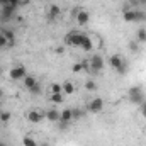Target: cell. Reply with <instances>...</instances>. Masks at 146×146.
Returning a JSON list of instances; mask_svg holds the SVG:
<instances>
[{
    "instance_id": "1",
    "label": "cell",
    "mask_w": 146,
    "mask_h": 146,
    "mask_svg": "<svg viewBox=\"0 0 146 146\" xmlns=\"http://www.w3.org/2000/svg\"><path fill=\"white\" fill-rule=\"evenodd\" d=\"M122 17L126 22H138V21H145L146 14L136 9H127V10H122Z\"/></svg>"
},
{
    "instance_id": "2",
    "label": "cell",
    "mask_w": 146,
    "mask_h": 146,
    "mask_svg": "<svg viewBox=\"0 0 146 146\" xmlns=\"http://www.w3.org/2000/svg\"><path fill=\"white\" fill-rule=\"evenodd\" d=\"M127 97H129V100H131L133 104H138V106H141V104L145 102L143 92H141L139 87H131V88L127 90Z\"/></svg>"
},
{
    "instance_id": "3",
    "label": "cell",
    "mask_w": 146,
    "mask_h": 146,
    "mask_svg": "<svg viewBox=\"0 0 146 146\" xmlns=\"http://www.w3.org/2000/svg\"><path fill=\"white\" fill-rule=\"evenodd\" d=\"M88 63H90V73L92 75H97V73L104 68V58L100 54H94Z\"/></svg>"
},
{
    "instance_id": "4",
    "label": "cell",
    "mask_w": 146,
    "mask_h": 146,
    "mask_svg": "<svg viewBox=\"0 0 146 146\" xmlns=\"http://www.w3.org/2000/svg\"><path fill=\"white\" fill-rule=\"evenodd\" d=\"M109 63H110V66L114 68V70H117L119 73H124L126 70H127V63L119 56V54H114V56H110V60H109Z\"/></svg>"
},
{
    "instance_id": "5",
    "label": "cell",
    "mask_w": 146,
    "mask_h": 146,
    "mask_svg": "<svg viewBox=\"0 0 146 146\" xmlns=\"http://www.w3.org/2000/svg\"><path fill=\"white\" fill-rule=\"evenodd\" d=\"M83 37L85 34H80V33H76V31H72V33H68L66 37H65V42L68 44V46H82V41H83Z\"/></svg>"
},
{
    "instance_id": "6",
    "label": "cell",
    "mask_w": 146,
    "mask_h": 146,
    "mask_svg": "<svg viewBox=\"0 0 146 146\" xmlns=\"http://www.w3.org/2000/svg\"><path fill=\"white\" fill-rule=\"evenodd\" d=\"M24 87H26L29 92H33V94H39V92H41L37 80L34 78V76H31V75H27V76L24 78Z\"/></svg>"
},
{
    "instance_id": "7",
    "label": "cell",
    "mask_w": 146,
    "mask_h": 146,
    "mask_svg": "<svg viewBox=\"0 0 146 146\" xmlns=\"http://www.w3.org/2000/svg\"><path fill=\"white\" fill-rule=\"evenodd\" d=\"M9 76H10L12 80H24V78L27 76V72H26L24 66H14V68H10Z\"/></svg>"
},
{
    "instance_id": "8",
    "label": "cell",
    "mask_w": 146,
    "mask_h": 146,
    "mask_svg": "<svg viewBox=\"0 0 146 146\" xmlns=\"http://www.w3.org/2000/svg\"><path fill=\"white\" fill-rule=\"evenodd\" d=\"M102 109H104V100H102L100 97H97V99H92V100H90V104H88V112L97 114V112H100Z\"/></svg>"
},
{
    "instance_id": "9",
    "label": "cell",
    "mask_w": 146,
    "mask_h": 146,
    "mask_svg": "<svg viewBox=\"0 0 146 146\" xmlns=\"http://www.w3.org/2000/svg\"><path fill=\"white\" fill-rule=\"evenodd\" d=\"M42 119H44V112H39V110H31V112L27 114V121H29V122H33V124L41 122Z\"/></svg>"
},
{
    "instance_id": "10",
    "label": "cell",
    "mask_w": 146,
    "mask_h": 146,
    "mask_svg": "<svg viewBox=\"0 0 146 146\" xmlns=\"http://www.w3.org/2000/svg\"><path fill=\"white\" fill-rule=\"evenodd\" d=\"M75 19H76V22H78L80 26H85V24L90 21V14H88L87 10H78L76 15H75Z\"/></svg>"
},
{
    "instance_id": "11",
    "label": "cell",
    "mask_w": 146,
    "mask_h": 146,
    "mask_svg": "<svg viewBox=\"0 0 146 146\" xmlns=\"http://www.w3.org/2000/svg\"><path fill=\"white\" fill-rule=\"evenodd\" d=\"M44 117L51 122H60V117H61V112L56 109H49L48 112H44Z\"/></svg>"
},
{
    "instance_id": "12",
    "label": "cell",
    "mask_w": 146,
    "mask_h": 146,
    "mask_svg": "<svg viewBox=\"0 0 146 146\" xmlns=\"http://www.w3.org/2000/svg\"><path fill=\"white\" fill-rule=\"evenodd\" d=\"M60 14H61V9H60V5H49V12H48V17H49V21H54V19H58L60 17Z\"/></svg>"
},
{
    "instance_id": "13",
    "label": "cell",
    "mask_w": 146,
    "mask_h": 146,
    "mask_svg": "<svg viewBox=\"0 0 146 146\" xmlns=\"http://www.w3.org/2000/svg\"><path fill=\"white\" fill-rule=\"evenodd\" d=\"M14 10H15V7H12V5H3V7H2V21H9L10 15L14 14Z\"/></svg>"
},
{
    "instance_id": "14",
    "label": "cell",
    "mask_w": 146,
    "mask_h": 146,
    "mask_svg": "<svg viewBox=\"0 0 146 146\" xmlns=\"http://www.w3.org/2000/svg\"><path fill=\"white\" fill-rule=\"evenodd\" d=\"M60 121L61 122H72L73 121V110L72 109H65V110H61V117H60Z\"/></svg>"
},
{
    "instance_id": "15",
    "label": "cell",
    "mask_w": 146,
    "mask_h": 146,
    "mask_svg": "<svg viewBox=\"0 0 146 146\" xmlns=\"http://www.w3.org/2000/svg\"><path fill=\"white\" fill-rule=\"evenodd\" d=\"M83 51H92V48H94V42H92V39L88 36L83 37V41H82V46H80Z\"/></svg>"
},
{
    "instance_id": "16",
    "label": "cell",
    "mask_w": 146,
    "mask_h": 146,
    "mask_svg": "<svg viewBox=\"0 0 146 146\" xmlns=\"http://www.w3.org/2000/svg\"><path fill=\"white\" fill-rule=\"evenodd\" d=\"M73 92H75V85H73L72 82H65L63 83V94L65 95H72Z\"/></svg>"
},
{
    "instance_id": "17",
    "label": "cell",
    "mask_w": 146,
    "mask_h": 146,
    "mask_svg": "<svg viewBox=\"0 0 146 146\" xmlns=\"http://www.w3.org/2000/svg\"><path fill=\"white\" fill-rule=\"evenodd\" d=\"M49 99H51L53 104H61V102L65 100V94H63V92H61V94H51Z\"/></svg>"
},
{
    "instance_id": "18",
    "label": "cell",
    "mask_w": 146,
    "mask_h": 146,
    "mask_svg": "<svg viewBox=\"0 0 146 146\" xmlns=\"http://www.w3.org/2000/svg\"><path fill=\"white\" fill-rule=\"evenodd\" d=\"M49 90H51V94H61V92H63V85H60V83H51V85H49Z\"/></svg>"
},
{
    "instance_id": "19",
    "label": "cell",
    "mask_w": 146,
    "mask_h": 146,
    "mask_svg": "<svg viewBox=\"0 0 146 146\" xmlns=\"http://www.w3.org/2000/svg\"><path fill=\"white\" fill-rule=\"evenodd\" d=\"M85 88H87L88 92H95V90H97V83H95L94 80H87V82H85Z\"/></svg>"
},
{
    "instance_id": "20",
    "label": "cell",
    "mask_w": 146,
    "mask_h": 146,
    "mask_svg": "<svg viewBox=\"0 0 146 146\" xmlns=\"http://www.w3.org/2000/svg\"><path fill=\"white\" fill-rule=\"evenodd\" d=\"M22 143H24V146H37L36 139H34V138H31V136H26V138L22 139Z\"/></svg>"
},
{
    "instance_id": "21",
    "label": "cell",
    "mask_w": 146,
    "mask_h": 146,
    "mask_svg": "<svg viewBox=\"0 0 146 146\" xmlns=\"http://www.w3.org/2000/svg\"><path fill=\"white\" fill-rule=\"evenodd\" d=\"M3 36H5L7 41H9V46L14 44V33H12V31H3Z\"/></svg>"
},
{
    "instance_id": "22",
    "label": "cell",
    "mask_w": 146,
    "mask_h": 146,
    "mask_svg": "<svg viewBox=\"0 0 146 146\" xmlns=\"http://www.w3.org/2000/svg\"><path fill=\"white\" fill-rule=\"evenodd\" d=\"M138 42H146V29L138 31Z\"/></svg>"
},
{
    "instance_id": "23",
    "label": "cell",
    "mask_w": 146,
    "mask_h": 146,
    "mask_svg": "<svg viewBox=\"0 0 146 146\" xmlns=\"http://www.w3.org/2000/svg\"><path fill=\"white\" fill-rule=\"evenodd\" d=\"M0 121L2 122H9L10 121V112H7V110L5 112H0Z\"/></svg>"
},
{
    "instance_id": "24",
    "label": "cell",
    "mask_w": 146,
    "mask_h": 146,
    "mask_svg": "<svg viewBox=\"0 0 146 146\" xmlns=\"http://www.w3.org/2000/svg\"><path fill=\"white\" fill-rule=\"evenodd\" d=\"M87 112H83V110L80 109H73V119H80V117H83Z\"/></svg>"
},
{
    "instance_id": "25",
    "label": "cell",
    "mask_w": 146,
    "mask_h": 146,
    "mask_svg": "<svg viewBox=\"0 0 146 146\" xmlns=\"http://www.w3.org/2000/svg\"><path fill=\"white\" fill-rule=\"evenodd\" d=\"M3 48H9V41L5 39L3 34H0V49H3Z\"/></svg>"
},
{
    "instance_id": "26",
    "label": "cell",
    "mask_w": 146,
    "mask_h": 146,
    "mask_svg": "<svg viewBox=\"0 0 146 146\" xmlns=\"http://www.w3.org/2000/svg\"><path fill=\"white\" fill-rule=\"evenodd\" d=\"M82 70H83V65H82V63H75V65L72 66V72L73 73H80Z\"/></svg>"
},
{
    "instance_id": "27",
    "label": "cell",
    "mask_w": 146,
    "mask_h": 146,
    "mask_svg": "<svg viewBox=\"0 0 146 146\" xmlns=\"http://www.w3.org/2000/svg\"><path fill=\"white\" fill-rule=\"evenodd\" d=\"M19 3H21V0H9V3H7V5H12V7H17Z\"/></svg>"
},
{
    "instance_id": "28",
    "label": "cell",
    "mask_w": 146,
    "mask_h": 146,
    "mask_svg": "<svg viewBox=\"0 0 146 146\" xmlns=\"http://www.w3.org/2000/svg\"><path fill=\"white\" fill-rule=\"evenodd\" d=\"M141 114H143V117L146 119V102H143V104H141Z\"/></svg>"
},
{
    "instance_id": "29",
    "label": "cell",
    "mask_w": 146,
    "mask_h": 146,
    "mask_svg": "<svg viewBox=\"0 0 146 146\" xmlns=\"http://www.w3.org/2000/svg\"><path fill=\"white\" fill-rule=\"evenodd\" d=\"M131 51H138V42H131Z\"/></svg>"
},
{
    "instance_id": "30",
    "label": "cell",
    "mask_w": 146,
    "mask_h": 146,
    "mask_svg": "<svg viewBox=\"0 0 146 146\" xmlns=\"http://www.w3.org/2000/svg\"><path fill=\"white\" fill-rule=\"evenodd\" d=\"M0 3H2V5H7V3H9V0H0Z\"/></svg>"
},
{
    "instance_id": "31",
    "label": "cell",
    "mask_w": 146,
    "mask_h": 146,
    "mask_svg": "<svg viewBox=\"0 0 146 146\" xmlns=\"http://www.w3.org/2000/svg\"><path fill=\"white\" fill-rule=\"evenodd\" d=\"M139 2V5H146V0H138Z\"/></svg>"
},
{
    "instance_id": "32",
    "label": "cell",
    "mask_w": 146,
    "mask_h": 146,
    "mask_svg": "<svg viewBox=\"0 0 146 146\" xmlns=\"http://www.w3.org/2000/svg\"><path fill=\"white\" fill-rule=\"evenodd\" d=\"M0 146H7V145H5V143H2V141H0Z\"/></svg>"
},
{
    "instance_id": "33",
    "label": "cell",
    "mask_w": 146,
    "mask_h": 146,
    "mask_svg": "<svg viewBox=\"0 0 146 146\" xmlns=\"http://www.w3.org/2000/svg\"><path fill=\"white\" fill-rule=\"evenodd\" d=\"M41 146H48V145H41Z\"/></svg>"
}]
</instances>
